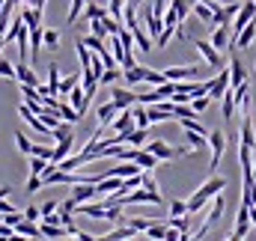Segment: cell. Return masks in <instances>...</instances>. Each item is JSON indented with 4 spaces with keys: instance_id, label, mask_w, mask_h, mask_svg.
<instances>
[{
    "instance_id": "cell-37",
    "label": "cell",
    "mask_w": 256,
    "mask_h": 241,
    "mask_svg": "<svg viewBox=\"0 0 256 241\" xmlns=\"http://www.w3.org/2000/svg\"><path fill=\"white\" fill-rule=\"evenodd\" d=\"M170 6L176 9V18H179V21H185V18L191 15V6H194V3H191V0H173Z\"/></svg>"
},
{
    "instance_id": "cell-12",
    "label": "cell",
    "mask_w": 256,
    "mask_h": 241,
    "mask_svg": "<svg viewBox=\"0 0 256 241\" xmlns=\"http://www.w3.org/2000/svg\"><path fill=\"white\" fill-rule=\"evenodd\" d=\"M15 80L18 84H27V86H39V78L33 74V68L27 66V62L18 60V66H15Z\"/></svg>"
},
{
    "instance_id": "cell-48",
    "label": "cell",
    "mask_w": 256,
    "mask_h": 241,
    "mask_svg": "<svg viewBox=\"0 0 256 241\" xmlns=\"http://www.w3.org/2000/svg\"><path fill=\"white\" fill-rule=\"evenodd\" d=\"M0 78H15V66L0 57Z\"/></svg>"
},
{
    "instance_id": "cell-16",
    "label": "cell",
    "mask_w": 256,
    "mask_h": 241,
    "mask_svg": "<svg viewBox=\"0 0 256 241\" xmlns=\"http://www.w3.org/2000/svg\"><path fill=\"white\" fill-rule=\"evenodd\" d=\"M226 45H230V27L226 24H218L214 27V36H212V48L214 51H224Z\"/></svg>"
},
{
    "instance_id": "cell-24",
    "label": "cell",
    "mask_w": 256,
    "mask_h": 241,
    "mask_svg": "<svg viewBox=\"0 0 256 241\" xmlns=\"http://www.w3.org/2000/svg\"><path fill=\"white\" fill-rule=\"evenodd\" d=\"M80 84V78L78 74H66V78H60V86H57V96H63V98H68V92L74 90Z\"/></svg>"
},
{
    "instance_id": "cell-38",
    "label": "cell",
    "mask_w": 256,
    "mask_h": 241,
    "mask_svg": "<svg viewBox=\"0 0 256 241\" xmlns=\"http://www.w3.org/2000/svg\"><path fill=\"white\" fill-rule=\"evenodd\" d=\"M164 232H167V224H158V220H152L149 230H146V236L152 241H164Z\"/></svg>"
},
{
    "instance_id": "cell-6",
    "label": "cell",
    "mask_w": 256,
    "mask_h": 241,
    "mask_svg": "<svg viewBox=\"0 0 256 241\" xmlns=\"http://www.w3.org/2000/svg\"><path fill=\"white\" fill-rule=\"evenodd\" d=\"M200 74V68L196 66H173V68H167L164 72V78L167 80H173V84H179V80H194Z\"/></svg>"
},
{
    "instance_id": "cell-56",
    "label": "cell",
    "mask_w": 256,
    "mask_h": 241,
    "mask_svg": "<svg viewBox=\"0 0 256 241\" xmlns=\"http://www.w3.org/2000/svg\"><path fill=\"white\" fill-rule=\"evenodd\" d=\"M182 238V232L179 230H173V226H167V232H164V241H179Z\"/></svg>"
},
{
    "instance_id": "cell-21",
    "label": "cell",
    "mask_w": 256,
    "mask_h": 241,
    "mask_svg": "<svg viewBox=\"0 0 256 241\" xmlns=\"http://www.w3.org/2000/svg\"><path fill=\"white\" fill-rule=\"evenodd\" d=\"M80 15H84L86 21H102V18H104V15H110V12H108V9H102L96 0H86V6H84V12H80Z\"/></svg>"
},
{
    "instance_id": "cell-45",
    "label": "cell",
    "mask_w": 256,
    "mask_h": 241,
    "mask_svg": "<svg viewBox=\"0 0 256 241\" xmlns=\"http://www.w3.org/2000/svg\"><path fill=\"white\" fill-rule=\"evenodd\" d=\"M30 155H36V158H45V161H51L54 149H48V146H39V143H33V146H30Z\"/></svg>"
},
{
    "instance_id": "cell-30",
    "label": "cell",
    "mask_w": 256,
    "mask_h": 241,
    "mask_svg": "<svg viewBox=\"0 0 256 241\" xmlns=\"http://www.w3.org/2000/svg\"><path fill=\"white\" fill-rule=\"evenodd\" d=\"M42 33H45L42 27H33V30H30V57H33V60L39 57V48H42Z\"/></svg>"
},
{
    "instance_id": "cell-57",
    "label": "cell",
    "mask_w": 256,
    "mask_h": 241,
    "mask_svg": "<svg viewBox=\"0 0 256 241\" xmlns=\"http://www.w3.org/2000/svg\"><path fill=\"white\" fill-rule=\"evenodd\" d=\"M236 12H238V6H236V3H232V6H224V15H226V18H232Z\"/></svg>"
},
{
    "instance_id": "cell-36",
    "label": "cell",
    "mask_w": 256,
    "mask_h": 241,
    "mask_svg": "<svg viewBox=\"0 0 256 241\" xmlns=\"http://www.w3.org/2000/svg\"><path fill=\"white\" fill-rule=\"evenodd\" d=\"M57 114H60V120H63V122H78V120H80V116H78V110H74L72 104H66V102L57 104Z\"/></svg>"
},
{
    "instance_id": "cell-33",
    "label": "cell",
    "mask_w": 256,
    "mask_h": 241,
    "mask_svg": "<svg viewBox=\"0 0 256 241\" xmlns=\"http://www.w3.org/2000/svg\"><path fill=\"white\" fill-rule=\"evenodd\" d=\"M57 86H60V66L51 62V68H48V92L57 96Z\"/></svg>"
},
{
    "instance_id": "cell-49",
    "label": "cell",
    "mask_w": 256,
    "mask_h": 241,
    "mask_svg": "<svg viewBox=\"0 0 256 241\" xmlns=\"http://www.w3.org/2000/svg\"><path fill=\"white\" fill-rule=\"evenodd\" d=\"M140 188H146V190H158V184H155V179H152V170H143V184ZM161 194V190H158Z\"/></svg>"
},
{
    "instance_id": "cell-17",
    "label": "cell",
    "mask_w": 256,
    "mask_h": 241,
    "mask_svg": "<svg viewBox=\"0 0 256 241\" xmlns=\"http://www.w3.org/2000/svg\"><path fill=\"white\" fill-rule=\"evenodd\" d=\"M72 143H74V134H72V137H66V140H57V149H54V155H51V164H54V167H57L63 158H68Z\"/></svg>"
},
{
    "instance_id": "cell-60",
    "label": "cell",
    "mask_w": 256,
    "mask_h": 241,
    "mask_svg": "<svg viewBox=\"0 0 256 241\" xmlns=\"http://www.w3.org/2000/svg\"><path fill=\"white\" fill-rule=\"evenodd\" d=\"M230 241H244V238H238V236H232V238H230Z\"/></svg>"
},
{
    "instance_id": "cell-32",
    "label": "cell",
    "mask_w": 256,
    "mask_h": 241,
    "mask_svg": "<svg viewBox=\"0 0 256 241\" xmlns=\"http://www.w3.org/2000/svg\"><path fill=\"white\" fill-rule=\"evenodd\" d=\"M131 36H134V42H137V48H140V51H152V42H149V36L143 33V27H140V24L131 30Z\"/></svg>"
},
{
    "instance_id": "cell-23",
    "label": "cell",
    "mask_w": 256,
    "mask_h": 241,
    "mask_svg": "<svg viewBox=\"0 0 256 241\" xmlns=\"http://www.w3.org/2000/svg\"><path fill=\"white\" fill-rule=\"evenodd\" d=\"M137 232L131 230V226H122V230H114V232H108V236H102V238H92V241H128L134 238Z\"/></svg>"
},
{
    "instance_id": "cell-35",
    "label": "cell",
    "mask_w": 256,
    "mask_h": 241,
    "mask_svg": "<svg viewBox=\"0 0 256 241\" xmlns=\"http://www.w3.org/2000/svg\"><path fill=\"white\" fill-rule=\"evenodd\" d=\"M220 102H224V110H220V114H224V120L230 122V120H232V114H236V98H232V90H226Z\"/></svg>"
},
{
    "instance_id": "cell-47",
    "label": "cell",
    "mask_w": 256,
    "mask_h": 241,
    "mask_svg": "<svg viewBox=\"0 0 256 241\" xmlns=\"http://www.w3.org/2000/svg\"><path fill=\"white\" fill-rule=\"evenodd\" d=\"M208 102H212L208 96H196V98H191V108L200 114V110H206V108H208Z\"/></svg>"
},
{
    "instance_id": "cell-1",
    "label": "cell",
    "mask_w": 256,
    "mask_h": 241,
    "mask_svg": "<svg viewBox=\"0 0 256 241\" xmlns=\"http://www.w3.org/2000/svg\"><path fill=\"white\" fill-rule=\"evenodd\" d=\"M224 188H226V179H220V176H212V179L206 182V184H202V188H200V190H196V194L191 196V200L185 202L188 214H196V212H202V208H206V202H208L214 194H220Z\"/></svg>"
},
{
    "instance_id": "cell-4",
    "label": "cell",
    "mask_w": 256,
    "mask_h": 241,
    "mask_svg": "<svg viewBox=\"0 0 256 241\" xmlns=\"http://www.w3.org/2000/svg\"><path fill=\"white\" fill-rule=\"evenodd\" d=\"M208 146H212V164H208V170H218V164L224 158V149H226L224 131H208Z\"/></svg>"
},
{
    "instance_id": "cell-43",
    "label": "cell",
    "mask_w": 256,
    "mask_h": 241,
    "mask_svg": "<svg viewBox=\"0 0 256 241\" xmlns=\"http://www.w3.org/2000/svg\"><path fill=\"white\" fill-rule=\"evenodd\" d=\"M120 80V68L114 66V68H104L102 74H98V84H116Z\"/></svg>"
},
{
    "instance_id": "cell-34",
    "label": "cell",
    "mask_w": 256,
    "mask_h": 241,
    "mask_svg": "<svg viewBox=\"0 0 256 241\" xmlns=\"http://www.w3.org/2000/svg\"><path fill=\"white\" fill-rule=\"evenodd\" d=\"M48 167H51V161L30 155V176H42V173H48Z\"/></svg>"
},
{
    "instance_id": "cell-55",
    "label": "cell",
    "mask_w": 256,
    "mask_h": 241,
    "mask_svg": "<svg viewBox=\"0 0 256 241\" xmlns=\"http://www.w3.org/2000/svg\"><path fill=\"white\" fill-rule=\"evenodd\" d=\"M57 206H60V202H54V200H48V202H45V206L39 208V212H42V218H45V214H54V212H57Z\"/></svg>"
},
{
    "instance_id": "cell-51",
    "label": "cell",
    "mask_w": 256,
    "mask_h": 241,
    "mask_svg": "<svg viewBox=\"0 0 256 241\" xmlns=\"http://www.w3.org/2000/svg\"><path fill=\"white\" fill-rule=\"evenodd\" d=\"M15 143H18V149H21V152H24V155H30V146H33V143H30V140H27V137H24V134H21V131H18V134H15Z\"/></svg>"
},
{
    "instance_id": "cell-59",
    "label": "cell",
    "mask_w": 256,
    "mask_h": 241,
    "mask_svg": "<svg viewBox=\"0 0 256 241\" xmlns=\"http://www.w3.org/2000/svg\"><path fill=\"white\" fill-rule=\"evenodd\" d=\"M9 194H12V188H9V184H3V188H0V200H6Z\"/></svg>"
},
{
    "instance_id": "cell-8",
    "label": "cell",
    "mask_w": 256,
    "mask_h": 241,
    "mask_svg": "<svg viewBox=\"0 0 256 241\" xmlns=\"http://www.w3.org/2000/svg\"><path fill=\"white\" fill-rule=\"evenodd\" d=\"M98 194H96V184H90V182H78V184H72V200L74 202H90V200H96Z\"/></svg>"
},
{
    "instance_id": "cell-31",
    "label": "cell",
    "mask_w": 256,
    "mask_h": 241,
    "mask_svg": "<svg viewBox=\"0 0 256 241\" xmlns=\"http://www.w3.org/2000/svg\"><path fill=\"white\" fill-rule=\"evenodd\" d=\"M167 226H173V230H179L182 236H191V220H188V214H179V218H170V220H167Z\"/></svg>"
},
{
    "instance_id": "cell-29",
    "label": "cell",
    "mask_w": 256,
    "mask_h": 241,
    "mask_svg": "<svg viewBox=\"0 0 256 241\" xmlns=\"http://www.w3.org/2000/svg\"><path fill=\"white\" fill-rule=\"evenodd\" d=\"M131 116H134V125L137 128H149V114H146V104H131Z\"/></svg>"
},
{
    "instance_id": "cell-18",
    "label": "cell",
    "mask_w": 256,
    "mask_h": 241,
    "mask_svg": "<svg viewBox=\"0 0 256 241\" xmlns=\"http://www.w3.org/2000/svg\"><path fill=\"white\" fill-rule=\"evenodd\" d=\"M120 114V108L114 104V102H108V104H102L98 108V128H108L110 122H114V116Z\"/></svg>"
},
{
    "instance_id": "cell-41",
    "label": "cell",
    "mask_w": 256,
    "mask_h": 241,
    "mask_svg": "<svg viewBox=\"0 0 256 241\" xmlns=\"http://www.w3.org/2000/svg\"><path fill=\"white\" fill-rule=\"evenodd\" d=\"M51 137H54V140H66V137H72V122H60L57 128H51Z\"/></svg>"
},
{
    "instance_id": "cell-28",
    "label": "cell",
    "mask_w": 256,
    "mask_h": 241,
    "mask_svg": "<svg viewBox=\"0 0 256 241\" xmlns=\"http://www.w3.org/2000/svg\"><path fill=\"white\" fill-rule=\"evenodd\" d=\"M143 78H146V68H143V66H131V68H126V84H131V86L143 84Z\"/></svg>"
},
{
    "instance_id": "cell-27",
    "label": "cell",
    "mask_w": 256,
    "mask_h": 241,
    "mask_svg": "<svg viewBox=\"0 0 256 241\" xmlns=\"http://www.w3.org/2000/svg\"><path fill=\"white\" fill-rule=\"evenodd\" d=\"M143 18H146V27H149V39H158V36H161V30H164V27H161V18H158V15H152L149 9H146V15H143Z\"/></svg>"
},
{
    "instance_id": "cell-42",
    "label": "cell",
    "mask_w": 256,
    "mask_h": 241,
    "mask_svg": "<svg viewBox=\"0 0 256 241\" xmlns=\"http://www.w3.org/2000/svg\"><path fill=\"white\" fill-rule=\"evenodd\" d=\"M84 6H86V0H72V9H68V24H74L78 18H80V12H84Z\"/></svg>"
},
{
    "instance_id": "cell-39",
    "label": "cell",
    "mask_w": 256,
    "mask_h": 241,
    "mask_svg": "<svg viewBox=\"0 0 256 241\" xmlns=\"http://www.w3.org/2000/svg\"><path fill=\"white\" fill-rule=\"evenodd\" d=\"M78 60H80V68H90V62H92V54L86 51L84 39H78Z\"/></svg>"
},
{
    "instance_id": "cell-46",
    "label": "cell",
    "mask_w": 256,
    "mask_h": 241,
    "mask_svg": "<svg viewBox=\"0 0 256 241\" xmlns=\"http://www.w3.org/2000/svg\"><path fill=\"white\" fill-rule=\"evenodd\" d=\"M149 224H152L149 218H134V220H128V226H131L134 232H146V230H149Z\"/></svg>"
},
{
    "instance_id": "cell-52",
    "label": "cell",
    "mask_w": 256,
    "mask_h": 241,
    "mask_svg": "<svg viewBox=\"0 0 256 241\" xmlns=\"http://www.w3.org/2000/svg\"><path fill=\"white\" fill-rule=\"evenodd\" d=\"M170 214H173V218H179V214H188L185 202H182V200H173V202H170Z\"/></svg>"
},
{
    "instance_id": "cell-61",
    "label": "cell",
    "mask_w": 256,
    "mask_h": 241,
    "mask_svg": "<svg viewBox=\"0 0 256 241\" xmlns=\"http://www.w3.org/2000/svg\"><path fill=\"white\" fill-rule=\"evenodd\" d=\"M54 241H66V238H54Z\"/></svg>"
},
{
    "instance_id": "cell-14",
    "label": "cell",
    "mask_w": 256,
    "mask_h": 241,
    "mask_svg": "<svg viewBox=\"0 0 256 241\" xmlns=\"http://www.w3.org/2000/svg\"><path fill=\"white\" fill-rule=\"evenodd\" d=\"M128 128H137V125H134V116H131V108H126V110L116 114V120H114V134H122Z\"/></svg>"
},
{
    "instance_id": "cell-26",
    "label": "cell",
    "mask_w": 256,
    "mask_h": 241,
    "mask_svg": "<svg viewBox=\"0 0 256 241\" xmlns=\"http://www.w3.org/2000/svg\"><path fill=\"white\" fill-rule=\"evenodd\" d=\"M39 232H42V236H45V238H66V236H68V232H66V226H54V224H45V220H42V226H39Z\"/></svg>"
},
{
    "instance_id": "cell-22",
    "label": "cell",
    "mask_w": 256,
    "mask_h": 241,
    "mask_svg": "<svg viewBox=\"0 0 256 241\" xmlns=\"http://www.w3.org/2000/svg\"><path fill=\"white\" fill-rule=\"evenodd\" d=\"M185 143H188V149H206V146H208V134L185 131Z\"/></svg>"
},
{
    "instance_id": "cell-25",
    "label": "cell",
    "mask_w": 256,
    "mask_h": 241,
    "mask_svg": "<svg viewBox=\"0 0 256 241\" xmlns=\"http://www.w3.org/2000/svg\"><path fill=\"white\" fill-rule=\"evenodd\" d=\"M191 12H196V18L202 21V24H208V27H214V12L206 6V3H194L191 6Z\"/></svg>"
},
{
    "instance_id": "cell-40",
    "label": "cell",
    "mask_w": 256,
    "mask_h": 241,
    "mask_svg": "<svg viewBox=\"0 0 256 241\" xmlns=\"http://www.w3.org/2000/svg\"><path fill=\"white\" fill-rule=\"evenodd\" d=\"M167 78H164V72H152V68H146V78H143V84H149V86H161Z\"/></svg>"
},
{
    "instance_id": "cell-62",
    "label": "cell",
    "mask_w": 256,
    "mask_h": 241,
    "mask_svg": "<svg viewBox=\"0 0 256 241\" xmlns=\"http://www.w3.org/2000/svg\"><path fill=\"white\" fill-rule=\"evenodd\" d=\"M0 241H6V238H3V236H0Z\"/></svg>"
},
{
    "instance_id": "cell-20",
    "label": "cell",
    "mask_w": 256,
    "mask_h": 241,
    "mask_svg": "<svg viewBox=\"0 0 256 241\" xmlns=\"http://www.w3.org/2000/svg\"><path fill=\"white\" fill-rule=\"evenodd\" d=\"M12 230H15L18 236H24V238H39V236H42V232H39V226H36L33 220H24V218H21Z\"/></svg>"
},
{
    "instance_id": "cell-15",
    "label": "cell",
    "mask_w": 256,
    "mask_h": 241,
    "mask_svg": "<svg viewBox=\"0 0 256 241\" xmlns=\"http://www.w3.org/2000/svg\"><path fill=\"white\" fill-rule=\"evenodd\" d=\"M244 80H248V72H244L242 60H232V62H230V86L236 90V86H242Z\"/></svg>"
},
{
    "instance_id": "cell-19",
    "label": "cell",
    "mask_w": 256,
    "mask_h": 241,
    "mask_svg": "<svg viewBox=\"0 0 256 241\" xmlns=\"http://www.w3.org/2000/svg\"><path fill=\"white\" fill-rule=\"evenodd\" d=\"M224 208H226V200H224V194H214L212 196V214L206 218L208 224H218L220 218H224Z\"/></svg>"
},
{
    "instance_id": "cell-58",
    "label": "cell",
    "mask_w": 256,
    "mask_h": 241,
    "mask_svg": "<svg viewBox=\"0 0 256 241\" xmlns=\"http://www.w3.org/2000/svg\"><path fill=\"white\" fill-rule=\"evenodd\" d=\"M27 6H33V9H45V0H27Z\"/></svg>"
},
{
    "instance_id": "cell-11",
    "label": "cell",
    "mask_w": 256,
    "mask_h": 241,
    "mask_svg": "<svg viewBox=\"0 0 256 241\" xmlns=\"http://www.w3.org/2000/svg\"><path fill=\"white\" fill-rule=\"evenodd\" d=\"M254 39H256V18L244 24V30L232 39V45H236V48H250V45H254Z\"/></svg>"
},
{
    "instance_id": "cell-7",
    "label": "cell",
    "mask_w": 256,
    "mask_h": 241,
    "mask_svg": "<svg viewBox=\"0 0 256 241\" xmlns=\"http://www.w3.org/2000/svg\"><path fill=\"white\" fill-rule=\"evenodd\" d=\"M194 48L206 57V62H208V68H220L224 66V60H220V51H214L208 42H202V39H194Z\"/></svg>"
},
{
    "instance_id": "cell-53",
    "label": "cell",
    "mask_w": 256,
    "mask_h": 241,
    "mask_svg": "<svg viewBox=\"0 0 256 241\" xmlns=\"http://www.w3.org/2000/svg\"><path fill=\"white\" fill-rule=\"evenodd\" d=\"M21 214H24V220H33V224H36V220H39V218H42V212H39V208H36V206H27V208H24V212H21Z\"/></svg>"
},
{
    "instance_id": "cell-10",
    "label": "cell",
    "mask_w": 256,
    "mask_h": 241,
    "mask_svg": "<svg viewBox=\"0 0 256 241\" xmlns=\"http://www.w3.org/2000/svg\"><path fill=\"white\" fill-rule=\"evenodd\" d=\"M248 232H250V206H248V202H242L238 218H236V236H238V238H244Z\"/></svg>"
},
{
    "instance_id": "cell-54",
    "label": "cell",
    "mask_w": 256,
    "mask_h": 241,
    "mask_svg": "<svg viewBox=\"0 0 256 241\" xmlns=\"http://www.w3.org/2000/svg\"><path fill=\"white\" fill-rule=\"evenodd\" d=\"M39 188H42V176H30V182H27V190H30V194H36Z\"/></svg>"
},
{
    "instance_id": "cell-63",
    "label": "cell",
    "mask_w": 256,
    "mask_h": 241,
    "mask_svg": "<svg viewBox=\"0 0 256 241\" xmlns=\"http://www.w3.org/2000/svg\"><path fill=\"white\" fill-rule=\"evenodd\" d=\"M254 3H256V0H254Z\"/></svg>"
},
{
    "instance_id": "cell-50",
    "label": "cell",
    "mask_w": 256,
    "mask_h": 241,
    "mask_svg": "<svg viewBox=\"0 0 256 241\" xmlns=\"http://www.w3.org/2000/svg\"><path fill=\"white\" fill-rule=\"evenodd\" d=\"M90 30H92V36L108 39V30H104V24H102V21H90Z\"/></svg>"
},
{
    "instance_id": "cell-13",
    "label": "cell",
    "mask_w": 256,
    "mask_h": 241,
    "mask_svg": "<svg viewBox=\"0 0 256 241\" xmlns=\"http://www.w3.org/2000/svg\"><path fill=\"white\" fill-rule=\"evenodd\" d=\"M21 21H24V27H27V30H33V27H42V9L24 6V9H21Z\"/></svg>"
},
{
    "instance_id": "cell-2",
    "label": "cell",
    "mask_w": 256,
    "mask_h": 241,
    "mask_svg": "<svg viewBox=\"0 0 256 241\" xmlns=\"http://www.w3.org/2000/svg\"><path fill=\"white\" fill-rule=\"evenodd\" d=\"M146 152H152L158 161H173V158H179V155H188V152H194V149H173V146H167L164 140H152V143H146Z\"/></svg>"
},
{
    "instance_id": "cell-5",
    "label": "cell",
    "mask_w": 256,
    "mask_h": 241,
    "mask_svg": "<svg viewBox=\"0 0 256 241\" xmlns=\"http://www.w3.org/2000/svg\"><path fill=\"white\" fill-rule=\"evenodd\" d=\"M226 90H232V86H230V68H220L218 78L208 80V98H224Z\"/></svg>"
},
{
    "instance_id": "cell-9",
    "label": "cell",
    "mask_w": 256,
    "mask_h": 241,
    "mask_svg": "<svg viewBox=\"0 0 256 241\" xmlns=\"http://www.w3.org/2000/svg\"><path fill=\"white\" fill-rule=\"evenodd\" d=\"M114 98V104L120 108V110H126V108H131V104H137V92H131V90H122V86H114V92H110Z\"/></svg>"
},
{
    "instance_id": "cell-3",
    "label": "cell",
    "mask_w": 256,
    "mask_h": 241,
    "mask_svg": "<svg viewBox=\"0 0 256 241\" xmlns=\"http://www.w3.org/2000/svg\"><path fill=\"white\" fill-rule=\"evenodd\" d=\"M254 18H256V3H254V0H244V3L238 6V12H236V24H232V30H230V33H232V39H236V36L244 30V24H248V21H254Z\"/></svg>"
},
{
    "instance_id": "cell-44",
    "label": "cell",
    "mask_w": 256,
    "mask_h": 241,
    "mask_svg": "<svg viewBox=\"0 0 256 241\" xmlns=\"http://www.w3.org/2000/svg\"><path fill=\"white\" fill-rule=\"evenodd\" d=\"M42 42H45V45L54 51V48L60 45V33H57V30H45V33H42Z\"/></svg>"
}]
</instances>
